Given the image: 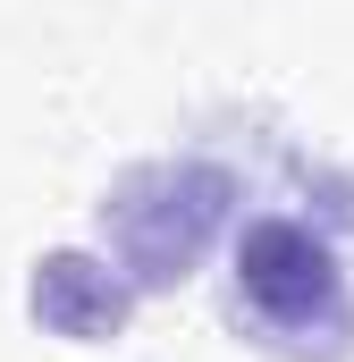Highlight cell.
I'll return each mask as SVG.
<instances>
[{"label": "cell", "instance_id": "1", "mask_svg": "<svg viewBox=\"0 0 354 362\" xmlns=\"http://www.w3.org/2000/svg\"><path fill=\"white\" fill-rule=\"evenodd\" d=\"M228 329L270 362H354V278L338 262V236L253 211L228 228Z\"/></svg>", "mask_w": 354, "mask_h": 362}, {"label": "cell", "instance_id": "2", "mask_svg": "<svg viewBox=\"0 0 354 362\" xmlns=\"http://www.w3.org/2000/svg\"><path fill=\"white\" fill-rule=\"evenodd\" d=\"M101 219V253L135 295H177L202 270L228 228L245 219V177L211 152H161V160H127L93 202Z\"/></svg>", "mask_w": 354, "mask_h": 362}, {"label": "cell", "instance_id": "3", "mask_svg": "<svg viewBox=\"0 0 354 362\" xmlns=\"http://www.w3.org/2000/svg\"><path fill=\"white\" fill-rule=\"evenodd\" d=\"M25 312L42 337L59 346H118L127 320H135V286L110 270V253H85V245H59L25 270Z\"/></svg>", "mask_w": 354, "mask_h": 362}]
</instances>
